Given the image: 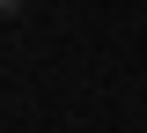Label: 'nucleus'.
<instances>
[{
	"mask_svg": "<svg viewBox=\"0 0 147 133\" xmlns=\"http://www.w3.org/2000/svg\"><path fill=\"white\" fill-rule=\"evenodd\" d=\"M0 8H7V15H22V8H30V0H0Z\"/></svg>",
	"mask_w": 147,
	"mask_h": 133,
	"instance_id": "1",
	"label": "nucleus"
}]
</instances>
